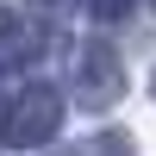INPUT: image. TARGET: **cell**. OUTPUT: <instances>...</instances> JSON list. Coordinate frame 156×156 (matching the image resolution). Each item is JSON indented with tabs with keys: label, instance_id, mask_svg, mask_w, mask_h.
<instances>
[{
	"label": "cell",
	"instance_id": "7a4b0ae2",
	"mask_svg": "<svg viewBox=\"0 0 156 156\" xmlns=\"http://www.w3.org/2000/svg\"><path fill=\"white\" fill-rule=\"evenodd\" d=\"M75 94H81L87 112H106L112 100L125 94V69L112 56V44H81L75 50Z\"/></svg>",
	"mask_w": 156,
	"mask_h": 156
},
{
	"label": "cell",
	"instance_id": "3957f363",
	"mask_svg": "<svg viewBox=\"0 0 156 156\" xmlns=\"http://www.w3.org/2000/svg\"><path fill=\"white\" fill-rule=\"evenodd\" d=\"M44 56V31L25 12H0V69H25Z\"/></svg>",
	"mask_w": 156,
	"mask_h": 156
},
{
	"label": "cell",
	"instance_id": "6da1fadb",
	"mask_svg": "<svg viewBox=\"0 0 156 156\" xmlns=\"http://www.w3.org/2000/svg\"><path fill=\"white\" fill-rule=\"evenodd\" d=\"M56 125H62V94L56 87H19V100H12V112H6V144L12 150H37V144H50L56 137Z\"/></svg>",
	"mask_w": 156,
	"mask_h": 156
},
{
	"label": "cell",
	"instance_id": "5b68a950",
	"mask_svg": "<svg viewBox=\"0 0 156 156\" xmlns=\"http://www.w3.org/2000/svg\"><path fill=\"white\" fill-rule=\"evenodd\" d=\"M150 87H156V81H150Z\"/></svg>",
	"mask_w": 156,
	"mask_h": 156
},
{
	"label": "cell",
	"instance_id": "277c9868",
	"mask_svg": "<svg viewBox=\"0 0 156 156\" xmlns=\"http://www.w3.org/2000/svg\"><path fill=\"white\" fill-rule=\"evenodd\" d=\"M87 12H94V19H125V12H131V0H81Z\"/></svg>",
	"mask_w": 156,
	"mask_h": 156
}]
</instances>
